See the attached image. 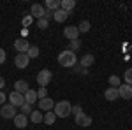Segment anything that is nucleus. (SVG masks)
<instances>
[{
  "instance_id": "1a4fd4ad",
  "label": "nucleus",
  "mask_w": 132,
  "mask_h": 130,
  "mask_svg": "<svg viewBox=\"0 0 132 130\" xmlns=\"http://www.w3.org/2000/svg\"><path fill=\"white\" fill-rule=\"evenodd\" d=\"M55 107V102H53V99H50V97H46V99H39V111H51Z\"/></svg>"
},
{
  "instance_id": "7c9ffc66",
  "label": "nucleus",
  "mask_w": 132,
  "mask_h": 130,
  "mask_svg": "<svg viewBox=\"0 0 132 130\" xmlns=\"http://www.w3.org/2000/svg\"><path fill=\"white\" fill-rule=\"evenodd\" d=\"M37 25H39V28H42V30H44V28H48L50 21H48V20H44V18H41V20L37 21Z\"/></svg>"
},
{
  "instance_id": "c85d7f7f",
  "label": "nucleus",
  "mask_w": 132,
  "mask_h": 130,
  "mask_svg": "<svg viewBox=\"0 0 132 130\" xmlns=\"http://www.w3.org/2000/svg\"><path fill=\"white\" fill-rule=\"evenodd\" d=\"M21 112H23V114H32V106L25 102V104L21 106Z\"/></svg>"
},
{
  "instance_id": "cd10ccee",
  "label": "nucleus",
  "mask_w": 132,
  "mask_h": 130,
  "mask_svg": "<svg viewBox=\"0 0 132 130\" xmlns=\"http://www.w3.org/2000/svg\"><path fill=\"white\" fill-rule=\"evenodd\" d=\"M48 97V90L44 88V86H41L39 90H37V99H46Z\"/></svg>"
},
{
  "instance_id": "473e14b6",
  "label": "nucleus",
  "mask_w": 132,
  "mask_h": 130,
  "mask_svg": "<svg viewBox=\"0 0 132 130\" xmlns=\"http://www.w3.org/2000/svg\"><path fill=\"white\" fill-rule=\"evenodd\" d=\"M5 60H7V55H5V49H2V48H0V63H4Z\"/></svg>"
},
{
  "instance_id": "5701e85b",
  "label": "nucleus",
  "mask_w": 132,
  "mask_h": 130,
  "mask_svg": "<svg viewBox=\"0 0 132 130\" xmlns=\"http://www.w3.org/2000/svg\"><path fill=\"white\" fill-rule=\"evenodd\" d=\"M90 28H92V25H90V21H85L83 20L81 23H79V27H78V30H79V33H86V32H90Z\"/></svg>"
},
{
  "instance_id": "6e6552de",
  "label": "nucleus",
  "mask_w": 132,
  "mask_h": 130,
  "mask_svg": "<svg viewBox=\"0 0 132 130\" xmlns=\"http://www.w3.org/2000/svg\"><path fill=\"white\" fill-rule=\"evenodd\" d=\"M76 125H79V127H90L92 118L88 114H85V112H79V114H76Z\"/></svg>"
},
{
  "instance_id": "2f4dec72",
  "label": "nucleus",
  "mask_w": 132,
  "mask_h": 130,
  "mask_svg": "<svg viewBox=\"0 0 132 130\" xmlns=\"http://www.w3.org/2000/svg\"><path fill=\"white\" fill-rule=\"evenodd\" d=\"M71 112L76 116V114H79V112H83V109H81V106H72L71 107Z\"/></svg>"
},
{
  "instance_id": "4468645a",
  "label": "nucleus",
  "mask_w": 132,
  "mask_h": 130,
  "mask_svg": "<svg viewBox=\"0 0 132 130\" xmlns=\"http://www.w3.org/2000/svg\"><path fill=\"white\" fill-rule=\"evenodd\" d=\"M93 62H95V56H93L92 53H86L85 56H81L79 65H81L83 69H86V67H92V65H93Z\"/></svg>"
},
{
  "instance_id": "f257e3e1",
  "label": "nucleus",
  "mask_w": 132,
  "mask_h": 130,
  "mask_svg": "<svg viewBox=\"0 0 132 130\" xmlns=\"http://www.w3.org/2000/svg\"><path fill=\"white\" fill-rule=\"evenodd\" d=\"M58 63H60L62 67H67V69H71V67H74V65L78 63V58H76V53H72V51H69V49L62 51L60 55H58Z\"/></svg>"
},
{
  "instance_id": "412c9836",
  "label": "nucleus",
  "mask_w": 132,
  "mask_h": 130,
  "mask_svg": "<svg viewBox=\"0 0 132 130\" xmlns=\"http://www.w3.org/2000/svg\"><path fill=\"white\" fill-rule=\"evenodd\" d=\"M30 120H32V123H41L44 120V112L42 111H32Z\"/></svg>"
},
{
  "instance_id": "393cba45",
  "label": "nucleus",
  "mask_w": 132,
  "mask_h": 130,
  "mask_svg": "<svg viewBox=\"0 0 132 130\" xmlns=\"http://www.w3.org/2000/svg\"><path fill=\"white\" fill-rule=\"evenodd\" d=\"M123 79H125V84L132 86V69H127L125 74H123Z\"/></svg>"
},
{
  "instance_id": "a211bd4d",
  "label": "nucleus",
  "mask_w": 132,
  "mask_h": 130,
  "mask_svg": "<svg viewBox=\"0 0 132 130\" xmlns=\"http://www.w3.org/2000/svg\"><path fill=\"white\" fill-rule=\"evenodd\" d=\"M76 7V0H62L60 2V9H63L65 12H71Z\"/></svg>"
},
{
  "instance_id": "c9c22d12",
  "label": "nucleus",
  "mask_w": 132,
  "mask_h": 130,
  "mask_svg": "<svg viewBox=\"0 0 132 130\" xmlns=\"http://www.w3.org/2000/svg\"><path fill=\"white\" fill-rule=\"evenodd\" d=\"M4 86H5V79H4V77H0V91H2Z\"/></svg>"
},
{
  "instance_id": "9d476101",
  "label": "nucleus",
  "mask_w": 132,
  "mask_h": 130,
  "mask_svg": "<svg viewBox=\"0 0 132 130\" xmlns=\"http://www.w3.org/2000/svg\"><path fill=\"white\" fill-rule=\"evenodd\" d=\"M63 35L67 37L69 40H76L78 39V35H79V30H78V27H65L63 28Z\"/></svg>"
},
{
  "instance_id": "a878e982",
  "label": "nucleus",
  "mask_w": 132,
  "mask_h": 130,
  "mask_svg": "<svg viewBox=\"0 0 132 130\" xmlns=\"http://www.w3.org/2000/svg\"><path fill=\"white\" fill-rule=\"evenodd\" d=\"M81 48V40L76 39V40H71V48H69V51H72V53H76V51Z\"/></svg>"
},
{
  "instance_id": "72a5a7b5",
  "label": "nucleus",
  "mask_w": 132,
  "mask_h": 130,
  "mask_svg": "<svg viewBox=\"0 0 132 130\" xmlns=\"http://www.w3.org/2000/svg\"><path fill=\"white\" fill-rule=\"evenodd\" d=\"M42 18H44V20H50V18H53V11H44V16H42Z\"/></svg>"
},
{
  "instance_id": "6ab92c4d",
  "label": "nucleus",
  "mask_w": 132,
  "mask_h": 130,
  "mask_svg": "<svg viewBox=\"0 0 132 130\" xmlns=\"http://www.w3.org/2000/svg\"><path fill=\"white\" fill-rule=\"evenodd\" d=\"M104 97H106V100H116V99H120V97H118V88H108V90L104 91Z\"/></svg>"
},
{
  "instance_id": "c756f323",
  "label": "nucleus",
  "mask_w": 132,
  "mask_h": 130,
  "mask_svg": "<svg viewBox=\"0 0 132 130\" xmlns=\"http://www.w3.org/2000/svg\"><path fill=\"white\" fill-rule=\"evenodd\" d=\"M32 21H34V18H32V16H25L21 23H23V27L27 28V27H30V25H32Z\"/></svg>"
},
{
  "instance_id": "f704fd0d",
  "label": "nucleus",
  "mask_w": 132,
  "mask_h": 130,
  "mask_svg": "<svg viewBox=\"0 0 132 130\" xmlns=\"http://www.w3.org/2000/svg\"><path fill=\"white\" fill-rule=\"evenodd\" d=\"M5 99H7V97H5V93H4V91H0V106L5 102Z\"/></svg>"
},
{
  "instance_id": "aec40b11",
  "label": "nucleus",
  "mask_w": 132,
  "mask_h": 130,
  "mask_svg": "<svg viewBox=\"0 0 132 130\" xmlns=\"http://www.w3.org/2000/svg\"><path fill=\"white\" fill-rule=\"evenodd\" d=\"M44 5H46L48 11H53V12H55V11L60 9V0H46Z\"/></svg>"
},
{
  "instance_id": "9b49d317",
  "label": "nucleus",
  "mask_w": 132,
  "mask_h": 130,
  "mask_svg": "<svg viewBox=\"0 0 132 130\" xmlns=\"http://www.w3.org/2000/svg\"><path fill=\"white\" fill-rule=\"evenodd\" d=\"M27 125H28V118H27V114L18 112V114L14 116V127H18V128H25Z\"/></svg>"
},
{
  "instance_id": "f8f14e48",
  "label": "nucleus",
  "mask_w": 132,
  "mask_h": 130,
  "mask_svg": "<svg viewBox=\"0 0 132 130\" xmlns=\"http://www.w3.org/2000/svg\"><path fill=\"white\" fill-rule=\"evenodd\" d=\"M28 48H30V44H28V40H25V39H18L14 42V49L18 53H27Z\"/></svg>"
},
{
  "instance_id": "f3484780",
  "label": "nucleus",
  "mask_w": 132,
  "mask_h": 130,
  "mask_svg": "<svg viewBox=\"0 0 132 130\" xmlns=\"http://www.w3.org/2000/svg\"><path fill=\"white\" fill-rule=\"evenodd\" d=\"M25 102L30 104V106H34V104L37 102V91L35 90H28L27 93H25Z\"/></svg>"
},
{
  "instance_id": "0eeeda50",
  "label": "nucleus",
  "mask_w": 132,
  "mask_h": 130,
  "mask_svg": "<svg viewBox=\"0 0 132 130\" xmlns=\"http://www.w3.org/2000/svg\"><path fill=\"white\" fill-rule=\"evenodd\" d=\"M118 97L125 100H130L132 99V86L129 84H120L118 86Z\"/></svg>"
},
{
  "instance_id": "dca6fc26",
  "label": "nucleus",
  "mask_w": 132,
  "mask_h": 130,
  "mask_svg": "<svg viewBox=\"0 0 132 130\" xmlns=\"http://www.w3.org/2000/svg\"><path fill=\"white\" fill-rule=\"evenodd\" d=\"M69 18V12H65L63 9H58L53 12V20L56 21V23H63V21Z\"/></svg>"
},
{
  "instance_id": "39448f33",
  "label": "nucleus",
  "mask_w": 132,
  "mask_h": 130,
  "mask_svg": "<svg viewBox=\"0 0 132 130\" xmlns=\"http://www.w3.org/2000/svg\"><path fill=\"white\" fill-rule=\"evenodd\" d=\"M28 62H30V58H28L27 53H18V55L14 56V65H16L18 69H27V67H28Z\"/></svg>"
},
{
  "instance_id": "2eb2a0df",
  "label": "nucleus",
  "mask_w": 132,
  "mask_h": 130,
  "mask_svg": "<svg viewBox=\"0 0 132 130\" xmlns=\"http://www.w3.org/2000/svg\"><path fill=\"white\" fill-rule=\"evenodd\" d=\"M44 7H42L41 4H34V5H32V18H39V20H41L42 16H44Z\"/></svg>"
},
{
  "instance_id": "ddd939ff",
  "label": "nucleus",
  "mask_w": 132,
  "mask_h": 130,
  "mask_svg": "<svg viewBox=\"0 0 132 130\" xmlns=\"http://www.w3.org/2000/svg\"><path fill=\"white\" fill-rule=\"evenodd\" d=\"M28 90H30V88H28V83H27L25 79H18L16 83H14V91H18V93H23V95H25Z\"/></svg>"
},
{
  "instance_id": "4be33fe9",
  "label": "nucleus",
  "mask_w": 132,
  "mask_h": 130,
  "mask_svg": "<svg viewBox=\"0 0 132 130\" xmlns=\"http://www.w3.org/2000/svg\"><path fill=\"white\" fill-rule=\"evenodd\" d=\"M55 120H56V116H55V112H50V111H48V112H44V123H46V125H53V123H55Z\"/></svg>"
},
{
  "instance_id": "bb28decb",
  "label": "nucleus",
  "mask_w": 132,
  "mask_h": 130,
  "mask_svg": "<svg viewBox=\"0 0 132 130\" xmlns=\"http://www.w3.org/2000/svg\"><path fill=\"white\" fill-rule=\"evenodd\" d=\"M109 84H111V88H118L120 86V77L118 76H109Z\"/></svg>"
},
{
  "instance_id": "423d86ee",
  "label": "nucleus",
  "mask_w": 132,
  "mask_h": 130,
  "mask_svg": "<svg viewBox=\"0 0 132 130\" xmlns=\"http://www.w3.org/2000/svg\"><path fill=\"white\" fill-rule=\"evenodd\" d=\"M0 116L2 118H5V120H14V116H16V107L14 106H2V109H0Z\"/></svg>"
},
{
  "instance_id": "20e7f679",
  "label": "nucleus",
  "mask_w": 132,
  "mask_h": 130,
  "mask_svg": "<svg viewBox=\"0 0 132 130\" xmlns=\"http://www.w3.org/2000/svg\"><path fill=\"white\" fill-rule=\"evenodd\" d=\"M51 77H53V76H51V70H48V69L39 70V74H37V84L46 88V84L51 81Z\"/></svg>"
},
{
  "instance_id": "7ed1b4c3",
  "label": "nucleus",
  "mask_w": 132,
  "mask_h": 130,
  "mask_svg": "<svg viewBox=\"0 0 132 130\" xmlns=\"http://www.w3.org/2000/svg\"><path fill=\"white\" fill-rule=\"evenodd\" d=\"M7 99H9V104L14 106V107H21L25 104V95L23 93H18V91H14V90H12V93H11Z\"/></svg>"
},
{
  "instance_id": "f03ea898",
  "label": "nucleus",
  "mask_w": 132,
  "mask_h": 130,
  "mask_svg": "<svg viewBox=\"0 0 132 130\" xmlns=\"http://www.w3.org/2000/svg\"><path fill=\"white\" fill-rule=\"evenodd\" d=\"M71 102L69 100H60V102H56L55 104V107H53V112H55V116H58V118H67L69 114H71Z\"/></svg>"
},
{
  "instance_id": "b1692460",
  "label": "nucleus",
  "mask_w": 132,
  "mask_h": 130,
  "mask_svg": "<svg viewBox=\"0 0 132 130\" xmlns=\"http://www.w3.org/2000/svg\"><path fill=\"white\" fill-rule=\"evenodd\" d=\"M27 55H28V58H37V56H39V48H37V46H30V48H28V51H27Z\"/></svg>"
}]
</instances>
